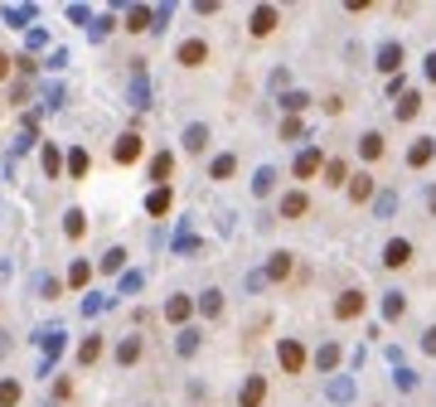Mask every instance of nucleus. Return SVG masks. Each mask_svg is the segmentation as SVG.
Wrapping results in <instances>:
<instances>
[{
	"label": "nucleus",
	"mask_w": 436,
	"mask_h": 407,
	"mask_svg": "<svg viewBox=\"0 0 436 407\" xmlns=\"http://www.w3.org/2000/svg\"><path fill=\"white\" fill-rule=\"evenodd\" d=\"M175 63H180V68H204V63H209V44H204V39H180Z\"/></svg>",
	"instance_id": "8"
},
{
	"label": "nucleus",
	"mask_w": 436,
	"mask_h": 407,
	"mask_svg": "<svg viewBox=\"0 0 436 407\" xmlns=\"http://www.w3.org/2000/svg\"><path fill=\"white\" fill-rule=\"evenodd\" d=\"M25 97H29V82H25V78H20V82H10V107H20Z\"/></svg>",
	"instance_id": "48"
},
{
	"label": "nucleus",
	"mask_w": 436,
	"mask_h": 407,
	"mask_svg": "<svg viewBox=\"0 0 436 407\" xmlns=\"http://www.w3.org/2000/svg\"><path fill=\"white\" fill-rule=\"evenodd\" d=\"M422 349H427V354H436V325H427V330H422Z\"/></svg>",
	"instance_id": "54"
},
{
	"label": "nucleus",
	"mask_w": 436,
	"mask_h": 407,
	"mask_svg": "<svg viewBox=\"0 0 436 407\" xmlns=\"http://www.w3.org/2000/svg\"><path fill=\"white\" fill-rule=\"evenodd\" d=\"M92 262H87V257H73V267H68V286H73V291H82V286H87V281H92Z\"/></svg>",
	"instance_id": "31"
},
{
	"label": "nucleus",
	"mask_w": 436,
	"mask_h": 407,
	"mask_svg": "<svg viewBox=\"0 0 436 407\" xmlns=\"http://www.w3.org/2000/svg\"><path fill=\"white\" fill-rule=\"evenodd\" d=\"M276 214H281V218H305V214H310V194H305V190H286V194H281V204H276Z\"/></svg>",
	"instance_id": "15"
},
{
	"label": "nucleus",
	"mask_w": 436,
	"mask_h": 407,
	"mask_svg": "<svg viewBox=\"0 0 436 407\" xmlns=\"http://www.w3.org/2000/svg\"><path fill=\"white\" fill-rule=\"evenodd\" d=\"M20 398H25L20 379H0V407H20Z\"/></svg>",
	"instance_id": "41"
},
{
	"label": "nucleus",
	"mask_w": 436,
	"mask_h": 407,
	"mask_svg": "<svg viewBox=\"0 0 436 407\" xmlns=\"http://www.w3.org/2000/svg\"><path fill=\"white\" fill-rule=\"evenodd\" d=\"M170 209H175V190H170V185L146 194V214L151 218H170Z\"/></svg>",
	"instance_id": "21"
},
{
	"label": "nucleus",
	"mask_w": 436,
	"mask_h": 407,
	"mask_svg": "<svg viewBox=\"0 0 436 407\" xmlns=\"http://www.w3.org/2000/svg\"><path fill=\"white\" fill-rule=\"evenodd\" d=\"M102 305H107L102 296H82V315H102Z\"/></svg>",
	"instance_id": "51"
},
{
	"label": "nucleus",
	"mask_w": 436,
	"mask_h": 407,
	"mask_svg": "<svg viewBox=\"0 0 436 407\" xmlns=\"http://www.w3.org/2000/svg\"><path fill=\"white\" fill-rule=\"evenodd\" d=\"M73 359H78L82 369H92V364L102 359V335H87V340H82L78 349H73Z\"/></svg>",
	"instance_id": "24"
},
{
	"label": "nucleus",
	"mask_w": 436,
	"mask_h": 407,
	"mask_svg": "<svg viewBox=\"0 0 436 407\" xmlns=\"http://www.w3.org/2000/svg\"><path fill=\"white\" fill-rule=\"evenodd\" d=\"M141 286H146V271H121L116 276V296H136Z\"/></svg>",
	"instance_id": "39"
},
{
	"label": "nucleus",
	"mask_w": 436,
	"mask_h": 407,
	"mask_svg": "<svg viewBox=\"0 0 436 407\" xmlns=\"http://www.w3.org/2000/svg\"><path fill=\"white\" fill-rule=\"evenodd\" d=\"M141 349H146V344H141V335H121V340H116V349H111V359H116L121 369H131V364L141 359Z\"/></svg>",
	"instance_id": "18"
},
{
	"label": "nucleus",
	"mask_w": 436,
	"mask_h": 407,
	"mask_svg": "<svg viewBox=\"0 0 436 407\" xmlns=\"http://www.w3.org/2000/svg\"><path fill=\"white\" fill-rule=\"evenodd\" d=\"M25 44H29V54H34V49H44V44H49V34H44V29H29Z\"/></svg>",
	"instance_id": "50"
},
{
	"label": "nucleus",
	"mask_w": 436,
	"mask_h": 407,
	"mask_svg": "<svg viewBox=\"0 0 436 407\" xmlns=\"http://www.w3.org/2000/svg\"><path fill=\"white\" fill-rule=\"evenodd\" d=\"M300 136H305V121H300V116H286V121H281V141H300Z\"/></svg>",
	"instance_id": "43"
},
{
	"label": "nucleus",
	"mask_w": 436,
	"mask_h": 407,
	"mask_svg": "<svg viewBox=\"0 0 436 407\" xmlns=\"http://www.w3.org/2000/svg\"><path fill=\"white\" fill-rule=\"evenodd\" d=\"M68 20H73V25H97V20H92V10H87V5H68Z\"/></svg>",
	"instance_id": "47"
},
{
	"label": "nucleus",
	"mask_w": 436,
	"mask_h": 407,
	"mask_svg": "<svg viewBox=\"0 0 436 407\" xmlns=\"http://www.w3.org/2000/svg\"><path fill=\"white\" fill-rule=\"evenodd\" d=\"M233 175H238V156L233 151H223V156L209 161V180H233Z\"/></svg>",
	"instance_id": "25"
},
{
	"label": "nucleus",
	"mask_w": 436,
	"mask_h": 407,
	"mask_svg": "<svg viewBox=\"0 0 436 407\" xmlns=\"http://www.w3.org/2000/svg\"><path fill=\"white\" fill-rule=\"evenodd\" d=\"M34 340H39V349H44V359H39V379H49L58 364V354H63V325H44L34 330Z\"/></svg>",
	"instance_id": "1"
},
{
	"label": "nucleus",
	"mask_w": 436,
	"mask_h": 407,
	"mask_svg": "<svg viewBox=\"0 0 436 407\" xmlns=\"http://www.w3.org/2000/svg\"><path fill=\"white\" fill-rule=\"evenodd\" d=\"M374 68H378V73H388V78H398V73H403V44H398V39L378 44V54H374Z\"/></svg>",
	"instance_id": "7"
},
{
	"label": "nucleus",
	"mask_w": 436,
	"mask_h": 407,
	"mask_svg": "<svg viewBox=\"0 0 436 407\" xmlns=\"http://www.w3.org/2000/svg\"><path fill=\"white\" fill-rule=\"evenodd\" d=\"M393 209H398V194H393V190H378V199H374V214H378V218H393Z\"/></svg>",
	"instance_id": "42"
},
{
	"label": "nucleus",
	"mask_w": 436,
	"mask_h": 407,
	"mask_svg": "<svg viewBox=\"0 0 436 407\" xmlns=\"http://www.w3.org/2000/svg\"><path fill=\"white\" fill-rule=\"evenodd\" d=\"M315 369H320V374H329V369H339V344H334V340L315 349Z\"/></svg>",
	"instance_id": "38"
},
{
	"label": "nucleus",
	"mask_w": 436,
	"mask_h": 407,
	"mask_svg": "<svg viewBox=\"0 0 436 407\" xmlns=\"http://www.w3.org/2000/svg\"><path fill=\"white\" fill-rule=\"evenodd\" d=\"M39 107H44V112L63 107V87H58V82H54V87H44V97H39Z\"/></svg>",
	"instance_id": "45"
},
{
	"label": "nucleus",
	"mask_w": 436,
	"mask_h": 407,
	"mask_svg": "<svg viewBox=\"0 0 436 407\" xmlns=\"http://www.w3.org/2000/svg\"><path fill=\"white\" fill-rule=\"evenodd\" d=\"M276 359H281L286 374H300V369H305V344H300V340H281V344H276Z\"/></svg>",
	"instance_id": "14"
},
{
	"label": "nucleus",
	"mask_w": 436,
	"mask_h": 407,
	"mask_svg": "<svg viewBox=\"0 0 436 407\" xmlns=\"http://www.w3.org/2000/svg\"><path fill=\"white\" fill-rule=\"evenodd\" d=\"M403 92H408V82H403V73H398V78H388V97H393V102H398Z\"/></svg>",
	"instance_id": "52"
},
{
	"label": "nucleus",
	"mask_w": 436,
	"mask_h": 407,
	"mask_svg": "<svg viewBox=\"0 0 436 407\" xmlns=\"http://www.w3.org/2000/svg\"><path fill=\"white\" fill-rule=\"evenodd\" d=\"M403 310H408V296H403V291H388V296H383V320H403Z\"/></svg>",
	"instance_id": "40"
},
{
	"label": "nucleus",
	"mask_w": 436,
	"mask_h": 407,
	"mask_svg": "<svg viewBox=\"0 0 436 407\" xmlns=\"http://www.w3.org/2000/svg\"><path fill=\"white\" fill-rule=\"evenodd\" d=\"M10 68H15V58H10L5 49H0V78H10Z\"/></svg>",
	"instance_id": "56"
},
{
	"label": "nucleus",
	"mask_w": 436,
	"mask_h": 407,
	"mask_svg": "<svg viewBox=\"0 0 436 407\" xmlns=\"http://www.w3.org/2000/svg\"><path fill=\"white\" fill-rule=\"evenodd\" d=\"M126 34H146V29H156V5H126Z\"/></svg>",
	"instance_id": "13"
},
{
	"label": "nucleus",
	"mask_w": 436,
	"mask_h": 407,
	"mask_svg": "<svg viewBox=\"0 0 436 407\" xmlns=\"http://www.w3.org/2000/svg\"><path fill=\"white\" fill-rule=\"evenodd\" d=\"M170 20H175V5H156V29H151V34H165Z\"/></svg>",
	"instance_id": "46"
},
{
	"label": "nucleus",
	"mask_w": 436,
	"mask_h": 407,
	"mask_svg": "<svg viewBox=\"0 0 436 407\" xmlns=\"http://www.w3.org/2000/svg\"><path fill=\"white\" fill-rule=\"evenodd\" d=\"M432 161H436V141H432V136H417V141L408 146V165H412V170H427Z\"/></svg>",
	"instance_id": "17"
},
{
	"label": "nucleus",
	"mask_w": 436,
	"mask_h": 407,
	"mask_svg": "<svg viewBox=\"0 0 436 407\" xmlns=\"http://www.w3.org/2000/svg\"><path fill=\"white\" fill-rule=\"evenodd\" d=\"M39 165H44V180H63V175H68V156L58 151V141H44V146H39Z\"/></svg>",
	"instance_id": "6"
},
{
	"label": "nucleus",
	"mask_w": 436,
	"mask_h": 407,
	"mask_svg": "<svg viewBox=\"0 0 436 407\" xmlns=\"http://www.w3.org/2000/svg\"><path fill=\"white\" fill-rule=\"evenodd\" d=\"M199 344H204V330H194V325H185L180 335H175V354H180V359H194Z\"/></svg>",
	"instance_id": "22"
},
{
	"label": "nucleus",
	"mask_w": 436,
	"mask_h": 407,
	"mask_svg": "<svg viewBox=\"0 0 436 407\" xmlns=\"http://www.w3.org/2000/svg\"><path fill=\"white\" fill-rule=\"evenodd\" d=\"M111 34V15H102V20H97V25L87 29V39H107Z\"/></svg>",
	"instance_id": "49"
},
{
	"label": "nucleus",
	"mask_w": 436,
	"mask_h": 407,
	"mask_svg": "<svg viewBox=\"0 0 436 407\" xmlns=\"http://www.w3.org/2000/svg\"><path fill=\"white\" fill-rule=\"evenodd\" d=\"M320 170H325V156H320V146H305V151L296 156V165H291V175H296V180H315Z\"/></svg>",
	"instance_id": "10"
},
{
	"label": "nucleus",
	"mask_w": 436,
	"mask_h": 407,
	"mask_svg": "<svg viewBox=\"0 0 436 407\" xmlns=\"http://www.w3.org/2000/svg\"><path fill=\"white\" fill-rule=\"evenodd\" d=\"M364 305H369L364 291H354V286H349V291H339V296H334V320H359V315H364Z\"/></svg>",
	"instance_id": "9"
},
{
	"label": "nucleus",
	"mask_w": 436,
	"mask_h": 407,
	"mask_svg": "<svg viewBox=\"0 0 436 407\" xmlns=\"http://www.w3.org/2000/svg\"><path fill=\"white\" fill-rule=\"evenodd\" d=\"M383 151H388V141H383L378 131H364V136H359V156H364V161H378Z\"/></svg>",
	"instance_id": "32"
},
{
	"label": "nucleus",
	"mask_w": 436,
	"mask_h": 407,
	"mask_svg": "<svg viewBox=\"0 0 436 407\" xmlns=\"http://www.w3.org/2000/svg\"><path fill=\"white\" fill-rule=\"evenodd\" d=\"M349 199H354V204H369V199H378V185H374V175H369V170L349 175Z\"/></svg>",
	"instance_id": "19"
},
{
	"label": "nucleus",
	"mask_w": 436,
	"mask_h": 407,
	"mask_svg": "<svg viewBox=\"0 0 436 407\" xmlns=\"http://www.w3.org/2000/svg\"><path fill=\"white\" fill-rule=\"evenodd\" d=\"M63 63H68V54H63V49H54V54H49V73H58Z\"/></svg>",
	"instance_id": "55"
},
{
	"label": "nucleus",
	"mask_w": 436,
	"mask_h": 407,
	"mask_svg": "<svg viewBox=\"0 0 436 407\" xmlns=\"http://www.w3.org/2000/svg\"><path fill=\"white\" fill-rule=\"evenodd\" d=\"M97 271H116V276H121V271H126V247H107V252L97 257Z\"/></svg>",
	"instance_id": "35"
},
{
	"label": "nucleus",
	"mask_w": 436,
	"mask_h": 407,
	"mask_svg": "<svg viewBox=\"0 0 436 407\" xmlns=\"http://www.w3.org/2000/svg\"><path fill=\"white\" fill-rule=\"evenodd\" d=\"M87 170H92V156H87L82 146H73V151H68V180H82Z\"/></svg>",
	"instance_id": "36"
},
{
	"label": "nucleus",
	"mask_w": 436,
	"mask_h": 407,
	"mask_svg": "<svg viewBox=\"0 0 436 407\" xmlns=\"http://www.w3.org/2000/svg\"><path fill=\"white\" fill-rule=\"evenodd\" d=\"M291 267H296V262H291V252H272V257H267V281H286V276H291Z\"/></svg>",
	"instance_id": "26"
},
{
	"label": "nucleus",
	"mask_w": 436,
	"mask_h": 407,
	"mask_svg": "<svg viewBox=\"0 0 436 407\" xmlns=\"http://www.w3.org/2000/svg\"><path fill=\"white\" fill-rule=\"evenodd\" d=\"M305 107H310V92H296V87L281 92V112H286V116H300Z\"/></svg>",
	"instance_id": "37"
},
{
	"label": "nucleus",
	"mask_w": 436,
	"mask_h": 407,
	"mask_svg": "<svg viewBox=\"0 0 436 407\" xmlns=\"http://www.w3.org/2000/svg\"><path fill=\"white\" fill-rule=\"evenodd\" d=\"M146 175H151V185H156V190H165V185H170V175H175V151H156L151 165H146Z\"/></svg>",
	"instance_id": "12"
},
{
	"label": "nucleus",
	"mask_w": 436,
	"mask_h": 407,
	"mask_svg": "<svg viewBox=\"0 0 436 407\" xmlns=\"http://www.w3.org/2000/svg\"><path fill=\"white\" fill-rule=\"evenodd\" d=\"M276 25H281V10H276V5H252V15H247V29H252V39H267Z\"/></svg>",
	"instance_id": "4"
},
{
	"label": "nucleus",
	"mask_w": 436,
	"mask_h": 407,
	"mask_svg": "<svg viewBox=\"0 0 436 407\" xmlns=\"http://www.w3.org/2000/svg\"><path fill=\"white\" fill-rule=\"evenodd\" d=\"M5 354H10V335L0 330V359H5Z\"/></svg>",
	"instance_id": "58"
},
{
	"label": "nucleus",
	"mask_w": 436,
	"mask_h": 407,
	"mask_svg": "<svg viewBox=\"0 0 436 407\" xmlns=\"http://www.w3.org/2000/svg\"><path fill=\"white\" fill-rule=\"evenodd\" d=\"M34 296L39 300H58L63 296V281H58L54 271H39V276H34Z\"/></svg>",
	"instance_id": "23"
},
{
	"label": "nucleus",
	"mask_w": 436,
	"mask_h": 407,
	"mask_svg": "<svg viewBox=\"0 0 436 407\" xmlns=\"http://www.w3.org/2000/svg\"><path fill=\"white\" fill-rule=\"evenodd\" d=\"M427 209H432V214H436V185H432V190H427Z\"/></svg>",
	"instance_id": "59"
},
{
	"label": "nucleus",
	"mask_w": 436,
	"mask_h": 407,
	"mask_svg": "<svg viewBox=\"0 0 436 407\" xmlns=\"http://www.w3.org/2000/svg\"><path fill=\"white\" fill-rule=\"evenodd\" d=\"M126 102L136 112L151 107V78H146V58H131V87H126Z\"/></svg>",
	"instance_id": "2"
},
{
	"label": "nucleus",
	"mask_w": 436,
	"mask_h": 407,
	"mask_svg": "<svg viewBox=\"0 0 436 407\" xmlns=\"http://www.w3.org/2000/svg\"><path fill=\"white\" fill-rule=\"evenodd\" d=\"M194 310H199V300L194 296H185V291H175V296H165V320H170V325H190V315Z\"/></svg>",
	"instance_id": "5"
},
{
	"label": "nucleus",
	"mask_w": 436,
	"mask_h": 407,
	"mask_svg": "<svg viewBox=\"0 0 436 407\" xmlns=\"http://www.w3.org/2000/svg\"><path fill=\"white\" fill-rule=\"evenodd\" d=\"M329 398H334V403H349V398H354V383H349V379H334V383H329Z\"/></svg>",
	"instance_id": "44"
},
{
	"label": "nucleus",
	"mask_w": 436,
	"mask_h": 407,
	"mask_svg": "<svg viewBox=\"0 0 436 407\" xmlns=\"http://www.w3.org/2000/svg\"><path fill=\"white\" fill-rule=\"evenodd\" d=\"M209 141H214V131H209L204 121H190V126H185V136H180L185 156H204V151H209Z\"/></svg>",
	"instance_id": "11"
},
{
	"label": "nucleus",
	"mask_w": 436,
	"mask_h": 407,
	"mask_svg": "<svg viewBox=\"0 0 436 407\" xmlns=\"http://www.w3.org/2000/svg\"><path fill=\"white\" fill-rule=\"evenodd\" d=\"M267 286V271H247V291H262Z\"/></svg>",
	"instance_id": "53"
},
{
	"label": "nucleus",
	"mask_w": 436,
	"mask_h": 407,
	"mask_svg": "<svg viewBox=\"0 0 436 407\" xmlns=\"http://www.w3.org/2000/svg\"><path fill=\"white\" fill-rule=\"evenodd\" d=\"M427 82H436V49L427 54Z\"/></svg>",
	"instance_id": "57"
},
{
	"label": "nucleus",
	"mask_w": 436,
	"mask_h": 407,
	"mask_svg": "<svg viewBox=\"0 0 436 407\" xmlns=\"http://www.w3.org/2000/svg\"><path fill=\"white\" fill-rule=\"evenodd\" d=\"M262 398H267V379H262V374H247L243 393H238V407H262Z\"/></svg>",
	"instance_id": "20"
},
{
	"label": "nucleus",
	"mask_w": 436,
	"mask_h": 407,
	"mask_svg": "<svg viewBox=\"0 0 436 407\" xmlns=\"http://www.w3.org/2000/svg\"><path fill=\"white\" fill-rule=\"evenodd\" d=\"M82 233H87V214H82V209H68V214H63V238L78 243Z\"/></svg>",
	"instance_id": "28"
},
{
	"label": "nucleus",
	"mask_w": 436,
	"mask_h": 407,
	"mask_svg": "<svg viewBox=\"0 0 436 407\" xmlns=\"http://www.w3.org/2000/svg\"><path fill=\"white\" fill-rule=\"evenodd\" d=\"M408 262H412V243L408 238H388V243H383V267L398 271V267H408Z\"/></svg>",
	"instance_id": "16"
},
{
	"label": "nucleus",
	"mask_w": 436,
	"mask_h": 407,
	"mask_svg": "<svg viewBox=\"0 0 436 407\" xmlns=\"http://www.w3.org/2000/svg\"><path fill=\"white\" fill-rule=\"evenodd\" d=\"M0 15H5V25H10V29H29V20H34V5H5Z\"/></svg>",
	"instance_id": "33"
},
{
	"label": "nucleus",
	"mask_w": 436,
	"mask_h": 407,
	"mask_svg": "<svg viewBox=\"0 0 436 407\" xmlns=\"http://www.w3.org/2000/svg\"><path fill=\"white\" fill-rule=\"evenodd\" d=\"M276 180H281V175H276V165H262V170L252 175V194H257V199H267V194L276 190Z\"/></svg>",
	"instance_id": "27"
},
{
	"label": "nucleus",
	"mask_w": 436,
	"mask_h": 407,
	"mask_svg": "<svg viewBox=\"0 0 436 407\" xmlns=\"http://www.w3.org/2000/svg\"><path fill=\"white\" fill-rule=\"evenodd\" d=\"M141 156H146V141H141V131H121L116 141H111V161H116V165H136Z\"/></svg>",
	"instance_id": "3"
},
{
	"label": "nucleus",
	"mask_w": 436,
	"mask_h": 407,
	"mask_svg": "<svg viewBox=\"0 0 436 407\" xmlns=\"http://www.w3.org/2000/svg\"><path fill=\"white\" fill-rule=\"evenodd\" d=\"M199 315H204V320H218V315H223V291H218V286H209V291L199 296Z\"/></svg>",
	"instance_id": "30"
},
{
	"label": "nucleus",
	"mask_w": 436,
	"mask_h": 407,
	"mask_svg": "<svg viewBox=\"0 0 436 407\" xmlns=\"http://www.w3.org/2000/svg\"><path fill=\"white\" fill-rule=\"evenodd\" d=\"M325 185L329 190H349V165L344 161H325Z\"/></svg>",
	"instance_id": "34"
},
{
	"label": "nucleus",
	"mask_w": 436,
	"mask_h": 407,
	"mask_svg": "<svg viewBox=\"0 0 436 407\" xmlns=\"http://www.w3.org/2000/svg\"><path fill=\"white\" fill-rule=\"evenodd\" d=\"M417 112H422V92H403V97L393 102V116H398V121H412Z\"/></svg>",
	"instance_id": "29"
}]
</instances>
